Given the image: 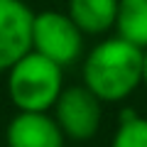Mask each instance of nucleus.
<instances>
[{"mask_svg": "<svg viewBox=\"0 0 147 147\" xmlns=\"http://www.w3.org/2000/svg\"><path fill=\"white\" fill-rule=\"evenodd\" d=\"M142 52L123 37L96 44L84 59V86L100 100H123L142 84Z\"/></svg>", "mask_w": 147, "mask_h": 147, "instance_id": "nucleus-1", "label": "nucleus"}, {"mask_svg": "<svg viewBox=\"0 0 147 147\" xmlns=\"http://www.w3.org/2000/svg\"><path fill=\"white\" fill-rule=\"evenodd\" d=\"M64 91V69L37 52H27L7 69V93L17 110L54 108Z\"/></svg>", "mask_w": 147, "mask_h": 147, "instance_id": "nucleus-2", "label": "nucleus"}, {"mask_svg": "<svg viewBox=\"0 0 147 147\" xmlns=\"http://www.w3.org/2000/svg\"><path fill=\"white\" fill-rule=\"evenodd\" d=\"M32 52L52 59L61 69L81 59L84 32L79 25L59 10H44L32 17Z\"/></svg>", "mask_w": 147, "mask_h": 147, "instance_id": "nucleus-3", "label": "nucleus"}, {"mask_svg": "<svg viewBox=\"0 0 147 147\" xmlns=\"http://www.w3.org/2000/svg\"><path fill=\"white\" fill-rule=\"evenodd\" d=\"M100 103L88 86H66L54 103V120L69 140H91L100 127Z\"/></svg>", "mask_w": 147, "mask_h": 147, "instance_id": "nucleus-4", "label": "nucleus"}, {"mask_svg": "<svg viewBox=\"0 0 147 147\" xmlns=\"http://www.w3.org/2000/svg\"><path fill=\"white\" fill-rule=\"evenodd\" d=\"M32 17L22 0H0V71L32 49Z\"/></svg>", "mask_w": 147, "mask_h": 147, "instance_id": "nucleus-5", "label": "nucleus"}, {"mask_svg": "<svg viewBox=\"0 0 147 147\" xmlns=\"http://www.w3.org/2000/svg\"><path fill=\"white\" fill-rule=\"evenodd\" d=\"M64 140L54 115L42 110H17L5 130L7 147H64Z\"/></svg>", "mask_w": 147, "mask_h": 147, "instance_id": "nucleus-6", "label": "nucleus"}, {"mask_svg": "<svg viewBox=\"0 0 147 147\" xmlns=\"http://www.w3.org/2000/svg\"><path fill=\"white\" fill-rule=\"evenodd\" d=\"M69 17H71L84 34H100L115 27L118 0H69Z\"/></svg>", "mask_w": 147, "mask_h": 147, "instance_id": "nucleus-7", "label": "nucleus"}, {"mask_svg": "<svg viewBox=\"0 0 147 147\" xmlns=\"http://www.w3.org/2000/svg\"><path fill=\"white\" fill-rule=\"evenodd\" d=\"M118 37L147 49V0H118Z\"/></svg>", "mask_w": 147, "mask_h": 147, "instance_id": "nucleus-8", "label": "nucleus"}, {"mask_svg": "<svg viewBox=\"0 0 147 147\" xmlns=\"http://www.w3.org/2000/svg\"><path fill=\"white\" fill-rule=\"evenodd\" d=\"M110 147H147V118L125 110L120 115V125L113 135Z\"/></svg>", "mask_w": 147, "mask_h": 147, "instance_id": "nucleus-9", "label": "nucleus"}, {"mask_svg": "<svg viewBox=\"0 0 147 147\" xmlns=\"http://www.w3.org/2000/svg\"><path fill=\"white\" fill-rule=\"evenodd\" d=\"M142 84L147 86V49L142 52Z\"/></svg>", "mask_w": 147, "mask_h": 147, "instance_id": "nucleus-10", "label": "nucleus"}]
</instances>
